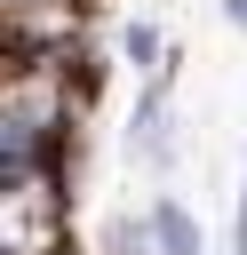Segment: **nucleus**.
<instances>
[{
	"mask_svg": "<svg viewBox=\"0 0 247 255\" xmlns=\"http://www.w3.org/2000/svg\"><path fill=\"white\" fill-rule=\"evenodd\" d=\"M127 56H135V64H151V56H159V40H151L143 24H127Z\"/></svg>",
	"mask_w": 247,
	"mask_h": 255,
	"instance_id": "3",
	"label": "nucleus"
},
{
	"mask_svg": "<svg viewBox=\"0 0 247 255\" xmlns=\"http://www.w3.org/2000/svg\"><path fill=\"white\" fill-rule=\"evenodd\" d=\"M64 175L48 183H8V255H72L64 239Z\"/></svg>",
	"mask_w": 247,
	"mask_h": 255,
	"instance_id": "1",
	"label": "nucleus"
},
{
	"mask_svg": "<svg viewBox=\"0 0 247 255\" xmlns=\"http://www.w3.org/2000/svg\"><path fill=\"white\" fill-rule=\"evenodd\" d=\"M151 239H159L167 255H199V231H191V215H183L175 199H159V207H151Z\"/></svg>",
	"mask_w": 247,
	"mask_h": 255,
	"instance_id": "2",
	"label": "nucleus"
}]
</instances>
